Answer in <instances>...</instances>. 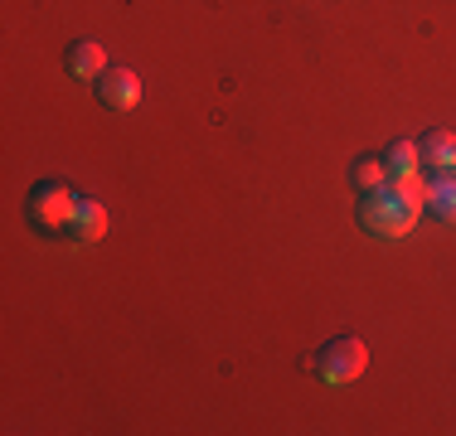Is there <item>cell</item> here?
<instances>
[{
  "instance_id": "6da1fadb",
  "label": "cell",
  "mask_w": 456,
  "mask_h": 436,
  "mask_svg": "<svg viewBox=\"0 0 456 436\" xmlns=\"http://www.w3.org/2000/svg\"><path fill=\"white\" fill-rule=\"evenodd\" d=\"M422 218V199L403 194L398 184H379L360 199V228L374 238H403L412 233V223Z\"/></svg>"
},
{
  "instance_id": "7a4b0ae2",
  "label": "cell",
  "mask_w": 456,
  "mask_h": 436,
  "mask_svg": "<svg viewBox=\"0 0 456 436\" xmlns=\"http://www.w3.org/2000/svg\"><path fill=\"white\" fill-rule=\"evenodd\" d=\"M78 204H83V194L73 190L69 180H39L35 190H29V199H25V218L39 228V233H69L73 228V218H78Z\"/></svg>"
},
{
  "instance_id": "3957f363",
  "label": "cell",
  "mask_w": 456,
  "mask_h": 436,
  "mask_svg": "<svg viewBox=\"0 0 456 436\" xmlns=\"http://www.w3.org/2000/svg\"><path fill=\"white\" fill-rule=\"evenodd\" d=\"M364 364H369V349H364V340L360 335H340V340H330L316 354V378L321 384H330V388H350L354 378L364 374Z\"/></svg>"
},
{
  "instance_id": "277c9868",
  "label": "cell",
  "mask_w": 456,
  "mask_h": 436,
  "mask_svg": "<svg viewBox=\"0 0 456 436\" xmlns=\"http://www.w3.org/2000/svg\"><path fill=\"white\" fill-rule=\"evenodd\" d=\"M93 87H97V102L117 107V112H132V107L141 102V78L132 69H107Z\"/></svg>"
},
{
  "instance_id": "5b68a950",
  "label": "cell",
  "mask_w": 456,
  "mask_h": 436,
  "mask_svg": "<svg viewBox=\"0 0 456 436\" xmlns=\"http://www.w3.org/2000/svg\"><path fill=\"white\" fill-rule=\"evenodd\" d=\"M63 63H69V78H83V83H97L112 63H107V49L97 39H78L69 53H63Z\"/></svg>"
},
{
  "instance_id": "8992f818",
  "label": "cell",
  "mask_w": 456,
  "mask_h": 436,
  "mask_svg": "<svg viewBox=\"0 0 456 436\" xmlns=\"http://www.w3.org/2000/svg\"><path fill=\"white\" fill-rule=\"evenodd\" d=\"M422 209L437 218V223L456 228V170H437V180L428 184V199H422Z\"/></svg>"
},
{
  "instance_id": "52a82bcc",
  "label": "cell",
  "mask_w": 456,
  "mask_h": 436,
  "mask_svg": "<svg viewBox=\"0 0 456 436\" xmlns=\"http://www.w3.org/2000/svg\"><path fill=\"white\" fill-rule=\"evenodd\" d=\"M69 238H73V243H97V238H107V209H102V204L83 199L78 218H73V228H69Z\"/></svg>"
},
{
  "instance_id": "ba28073f",
  "label": "cell",
  "mask_w": 456,
  "mask_h": 436,
  "mask_svg": "<svg viewBox=\"0 0 456 436\" xmlns=\"http://www.w3.org/2000/svg\"><path fill=\"white\" fill-rule=\"evenodd\" d=\"M418 156H422V166H432V170H452L456 166V136L452 131H428V136L418 141Z\"/></svg>"
},
{
  "instance_id": "9c48e42d",
  "label": "cell",
  "mask_w": 456,
  "mask_h": 436,
  "mask_svg": "<svg viewBox=\"0 0 456 436\" xmlns=\"http://www.w3.org/2000/svg\"><path fill=\"white\" fill-rule=\"evenodd\" d=\"M350 184L360 194H369V190H379V184H388V160H379V156H360L350 166Z\"/></svg>"
},
{
  "instance_id": "30bf717a",
  "label": "cell",
  "mask_w": 456,
  "mask_h": 436,
  "mask_svg": "<svg viewBox=\"0 0 456 436\" xmlns=\"http://www.w3.org/2000/svg\"><path fill=\"white\" fill-rule=\"evenodd\" d=\"M384 160H388V180H398V174H418V170H422L418 141H394V146L384 150Z\"/></svg>"
},
{
  "instance_id": "8fae6325",
  "label": "cell",
  "mask_w": 456,
  "mask_h": 436,
  "mask_svg": "<svg viewBox=\"0 0 456 436\" xmlns=\"http://www.w3.org/2000/svg\"><path fill=\"white\" fill-rule=\"evenodd\" d=\"M452 170H456V166H452Z\"/></svg>"
}]
</instances>
